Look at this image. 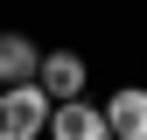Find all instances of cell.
I'll return each mask as SVG.
<instances>
[{"mask_svg":"<svg viewBox=\"0 0 147 140\" xmlns=\"http://www.w3.org/2000/svg\"><path fill=\"white\" fill-rule=\"evenodd\" d=\"M105 126H112V140H147V91H119L105 105Z\"/></svg>","mask_w":147,"mask_h":140,"instance_id":"5b68a950","label":"cell"},{"mask_svg":"<svg viewBox=\"0 0 147 140\" xmlns=\"http://www.w3.org/2000/svg\"><path fill=\"white\" fill-rule=\"evenodd\" d=\"M35 70H42V49L28 42V35H0V84H35Z\"/></svg>","mask_w":147,"mask_h":140,"instance_id":"3957f363","label":"cell"},{"mask_svg":"<svg viewBox=\"0 0 147 140\" xmlns=\"http://www.w3.org/2000/svg\"><path fill=\"white\" fill-rule=\"evenodd\" d=\"M49 140H112V126H105V112H91V105H56L49 112Z\"/></svg>","mask_w":147,"mask_h":140,"instance_id":"7a4b0ae2","label":"cell"},{"mask_svg":"<svg viewBox=\"0 0 147 140\" xmlns=\"http://www.w3.org/2000/svg\"><path fill=\"white\" fill-rule=\"evenodd\" d=\"M35 84H42L56 105H77V91H84V63H77V56H42Z\"/></svg>","mask_w":147,"mask_h":140,"instance_id":"277c9868","label":"cell"},{"mask_svg":"<svg viewBox=\"0 0 147 140\" xmlns=\"http://www.w3.org/2000/svg\"><path fill=\"white\" fill-rule=\"evenodd\" d=\"M49 98L42 84H14V91H0V140H35L49 126Z\"/></svg>","mask_w":147,"mask_h":140,"instance_id":"6da1fadb","label":"cell"}]
</instances>
